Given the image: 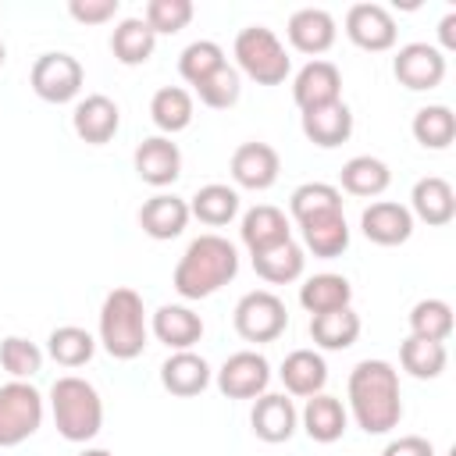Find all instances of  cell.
<instances>
[{"label": "cell", "instance_id": "obj_1", "mask_svg": "<svg viewBox=\"0 0 456 456\" xmlns=\"http://www.w3.org/2000/svg\"><path fill=\"white\" fill-rule=\"evenodd\" d=\"M349 413L360 431L388 435L403 417L399 374L388 360H360L349 370Z\"/></svg>", "mask_w": 456, "mask_h": 456}, {"label": "cell", "instance_id": "obj_2", "mask_svg": "<svg viewBox=\"0 0 456 456\" xmlns=\"http://www.w3.org/2000/svg\"><path fill=\"white\" fill-rule=\"evenodd\" d=\"M239 274V249L224 235H196L175 264V292L182 299H207Z\"/></svg>", "mask_w": 456, "mask_h": 456}, {"label": "cell", "instance_id": "obj_3", "mask_svg": "<svg viewBox=\"0 0 456 456\" xmlns=\"http://www.w3.org/2000/svg\"><path fill=\"white\" fill-rule=\"evenodd\" d=\"M146 306L135 289H110L100 306V346L114 360H135L146 349Z\"/></svg>", "mask_w": 456, "mask_h": 456}, {"label": "cell", "instance_id": "obj_4", "mask_svg": "<svg viewBox=\"0 0 456 456\" xmlns=\"http://www.w3.org/2000/svg\"><path fill=\"white\" fill-rule=\"evenodd\" d=\"M50 413L68 442H89L103 428V399L78 374H64L50 385Z\"/></svg>", "mask_w": 456, "mask_h": 456}, {"label": "cell", "instance_id": "obj_5", "mask_svg": "<svg viewBox=\"0 0 456 456\" xmlns=\"http://www.w3.org/2000/svg\"><path fill=\"white\" fill-rule=\"evenodd\" d=\"M235 61H239V71L249 75L260 86L285 82L289 78V68H292L281 39L267 25H246L235 36Z\"/></svg>", "mask_w": 456, "mask_h": 456}, {"label": "cell", "instance_id": "obj_6", "mask_svg": "<svg viewBox=\"0 0 456 456\" xmlns=\"http://www.w3.org/2000/svg\"><path fill=\"white\" fill-rule=\"evenodd\" d=\"M43 424V395L28 381L0 385V449L21 445Z\"/></svg>", "mask_w": 456, "mask_h": 456}, {"label": "cell", "instance_id": "obj_7", "mask_svg": "<svg viewBox=\"0 0 456 456\" xmlns=\"http://www.w3.org/2000/svg\"><path fill=\"white\" fill-rule=\"evenodd\" d=\"M232 324L246 342H274L289 328V310L274 292L253 289L235 303Z\"/></svg>", "mask_w": 456, "mask_h": 456}, {"label": "cell", "instance_id": "obj_8", "mask_svg": "<svg viewBox=\"0 0 456 456\" xmlns=\"http://www.w3.org/2000/svg\"><path fill=\"white\" fill-rule=\"evenodd\" d=\"M82 78H86L82 64L71 53H64V50H50V53L36 57L32 75H28L32 93L39 100H46V103H68V100H75L82 93Z\"/></svg>", "mask_w": 456, "mask_h": 456}, {"label": "cell", "instance_id": "obj_9", "mask_svg": "<svg viewBox=\"0 0 456 456\" xmlns=\"http://www.w3.org/2000/svg\"><path fill=\"white\" fill-rule=\"evenodd\" d=\"M271 385V363L256 349L232 353L217 370V388L228 399H256Z\"/></svg>", "mask_w": 456, "mask_h": 456}, {"label": "cell", "instance_id": "obj_10", "mask_svg": "<svg viewBox=\"0 0 456 456\" xmlns=\"http://www.w3.org/2000/svg\"><path fill=\"white\" fill-rule=\"evenodd\" d=\"M346 36L360 50L381 53V50L395 46L399 28H395V18L388 14V7H381V4H353L346 11Z\"/></svg>", "mask_w": 456, "mask_h": 456}, {"label": "cell", "instance_id": "obj_11", "mask_svg": "<svg viewBox=\"0 0 456 456\" xmlns=\"http://www.w3.org/2000/svg\"><path fill=\"white\" fill-rule=\"evenodd\" d=\"M392 71L406 89L424 93L445 78V53L431 43H406V46H399V53L392 61Z\"/></svg>", "mask_w": 456, "mask_h": 456}, {"label": "cell", "instance_id": "obj_12", "mask_svg": "<svg viewBox=\"0 0 456 456\" xmlns=\"http://www.w3.org/2000/svg\"><path fill=\"white\" fill-rule=\"evenodd\" d=\"M292 100L299 110H314V107H328L342 100V71L331 61L314 57L310 64H303L296 71L292 82Z\"/></svg>", "mask_w": 456, "mask_h": 456}, {"label": "cell", "instance_id": "obj_13", "mask_svg": "<svg viewBox=\"0 0 456 456\" xmlns=\"http://www.w3.org/2000/svg\"><path fill=\"white\" fill-rule=\"evenodd\" d=\"M118 125H121V110H118V103H114L110 96H103V93H89L86 100L75 103L71 128H75V135H78L82 142H89V146H103V142L114 139Z\"/></svg>", "mask_w": 456, "mask_h": 456}, {"label": "cell", "instance_id": "obj_14", "mask_svg": "<svg viewBox=\"0 0 456 456\" xmlns=\"http://www.w3.org/2000/svg\"><path fill=\"white\" fill-rule=\"evenodd\" d=\"M135 175L153 185V189H164L171 185L178 175H182V150L178 142H171L167 135H150L135 146Z\"/></svg>", "mask_w": 456, "mask_h": 456}, {"label": "cell", "instance_id": "obj_15", "mask_svg": "<svg viewBox=\"0 0 456 456\" xmlns=\"http://www.w3.org/2000/svg\"><path fill=\"white\" fill-rule=\"evenodd\" d=\"M278 171H281L278 150L267 146V142H242L232 153V178L242 189L264 192V189H271L278 182Z\"/></svg>", "mask_w": 456, "mask_h": 456}, {"label": "cell", "instance_id": "obj_16", "mask_svg": "<svg viewBox=\"0 0 456 456\" xmlns=\"http://www.w3.org/2000/svg\"><path fill=\"white\" fill-rule=\"evenodd\" d=\"M360 228L374 246H403L413 235V214L403 203L378 200L360 214Z\"/></svg>", "mask_w": 456, "mask_h": 456}, {"label": "cell", "instance_id": "obj_17", "mask_svg": "<svg viewBox=\"0 0 456 456\" xmlns=\"http://www.w3.org/2000/svg\"><path fill=\"white\" fill-rule=\"evenodd\" d=\"M239 235H242V246L249 249V256L271 249V246H281L292 239V228H289V217L285 210L271 207V203H260V207H249L242 214V224H239Z\"/></svg>", "mask_w": 456, "mask_h": 456}, {"label": "cell", "instance_id": "obj_18", "mask_svg": "<svg viewBox=\"0 0 456 456\" xmlns=\"http://www.w3.org/2000/svg\"><path fill=\"white\" fill-rule=\"evenodd\" d=\"M296 420H299V413H296L292 399H285V395H278V392L256 395L253 413H249L253 435H256L260 442H271V445L289 442V438L296 435Z\"/></svg>", "mask_w": 456, "mask_h": 456}, {"label": "cell", "instance_id": "obj_19", "mask_svg": "<svg viewBox=\"0 0 456 456\" xmlns=\"http://www.w3.org/2000/svg\"><path fill=\"white\" fill-rule=\"evenodd\" d=\"M185 224H189V203L178 200L175 192H157L139 207V228L157 242L178 239Z\"/></svg>", "mask_w": 456, "mask_h": 456}, {"label": "cell", "instance_id": "obj_20", "mask_svg": "<svg viewBox=\"0 0 456 456\" xmlns=\"http://www.w3.org/2000/svg\"><path fill=\"white\" fill-rule=\"evenodd\" d=\"M285 32H289V43L299 50V53H324V50H331V43H335V18L324 11V7H299L292 18H289V25H285Z\"/></svg>", "mask_w": 456, "mask_h": 456}, {"label": "cell", "instance_id": "obj_21", "mask_svg": "<svg viewBox=\"0 0 456 456\" xmlns=\"http://www.w3.org/2000/svg\"><path fill=\"white\" fill-rule=\"evenodd\" d=\"M410 214H417L424 224L431 228H442L456 217V192L445 178L438 175H428V178H417L413 182V192H410Z\"/></svg>", "mask_w": 456, "mask_h": 456}, {"label": "cell", "instance_id": "obj_22", "mask_svg": "<svg viewBox=\"0 0 456 456\" xmlns=\"http://www.w3.org/2000/svg\"><path fill=\"white\" fill-rule=\"evenodd\" d=\"M299 232H303V246L321 260L342 256L349 249V224L342 210H328V214H314L299 221Z\"/></svg>", "mask_w": 456, "mask_h": 456}, {"label": "cell", "instance_id": "obj_23", "mask_svg": "<svg viewBox=\"0 0 456 456\" xmlns=\"http://www.w3.org/2000/svg\"><path fill=\"white\" fill-rule=\"evenodd\" d=\"M153 335L157 342H164L167 349L182 353V349H192L200 338H203V317L192 314L189 306L182 303H164L157 314H153Z\"/></svg>", "mask_w": 456, "mask_h": 456}, {"label": "cell", "instance_id": "obj_24", "mask_svg": "<svg viewBox=\"0 0 456 456\" xmlns=\"http://www.w3.org/2000/svg\"><path fill=\"white\" fill-rule=\"evenodd\" d=\"M303 135L321 146V150H335L342 146L349 135H353V110L338 100V103H328V107H314V110H303Z\"/></svg>", "mask_w": 456, "mask_h": 456}, {"label": "cell", "instance_id": "obj_25", "mask_svg": "<svg viewBox=\"0 0 456 456\" xmlns=\"http://www.w3.org/2000/svg\"><path fill=\"white\" fill-rule=\"evenodd\" d=\"M160 385L171 392V395H200L207 385H210V363L203 356H196L192 349H182V353H171L160 367Z\"/></svg>", "mask_w": 456, "mask_h": 456}, {"label": "cell", "instance_id": "obj_26", "mask_svg": "<svg viewBox=\"0 0 456 456\" xmlns=\"http://www.w3.org/2000/svg\"><path fill=\"white\" fill-rule=\"evenodd\" d=\"M346 424H349V413H346L342 399H335L328 392H317V395L306 399V406H303V431L314 442H321V445L338 442L346 435Z\"/></svg>", "mask_w": 456, "mask_h": 456}, {"label": "cell", "instance_id": "obj_27", "mask_svg": "<svg viewBox=\"0 0 456 456\" xmlns=\"http://www.w3.org/2000/svg\"><path fill=\"white\" fill-rule=\"evenodd\" d=\"M278 374H281V381H285V388H289L292 395L310 399V395L324 392L328 363H324V356L314 353V349H292V353L281 360V370H278Z\"/></svg>", "mask_w": 456, "mask_h": 456}, {"label": "cell", "instance_id": "obj_28", "mask_svg": "<svg viewBox=\"0 0 456 456\" xmlns=\"http://www.w3.org/2000/svg\"><path fill=\"white\" fill-rule=\"evenodd\" d=\"M338 182L349 196H381L392 182V171L385 160L370 157V153H360V157H349L338 171Z\"/></svg>", "mask_w": 456, "mask_h": 456}, {"label": "cell", "instance_id": "obj_29", "mask_svg": "<svg viewBox=\"0 0 456 456\" xmlns=\"http://www.w3.org/2000/svg\"><path fill=\"white\" fill-rule=\"evenodd\" d=\"M353 299V285L342 278V274H314L299 285V303L303 310L314 317V314H328V310H342L349 306Z\"/></svg>", "mask_w": 456, "mask_h": 456}, {"label": "cell", "instance_id": "obj_30", "mask_svg": "<svg viewBox=\"0 0 456 456\" xmlns=\"http://www.w3.org/2000/svg\"><path fill=\"white\" fill-rule=\"evenodd\" d=\"M153 46H157V36L153 28L142 21V18H121L110 32V50L121 64H146L153 57Z\"/></svg>", "mask_w": 456, "mask_h": 456}, {"label": "cell", "instance_id": "obj_31", "mask_svg": "<svg viewBox=\"0 0 456 456\" xmlns=\"http://www.w3.org/2000/svg\"><path fill=\"white\" fill-rule=\"evenodd\" d=\"M303 267H306V253H303V246L292 242V239L253 256V271H256L264 281H271V285H289V281H296V278L303 274Z\"/></svg>", "mask_w": 456, "mask_h": 456}, {"label": "cell", "instance_id": "obj_32", "mask_svg": "<svg viewBox=\"0 0 456 456\" xmlns=\"http://www.w3.org/2000/svg\"><path fill=\"white\" fill-rule=\"evenodd\" d=\"M310 338L321 349H349L360 338V314H353V306L314 314L310 317Z\"/></svg>", "mask_w": 456, "mask_h": 456}, {"label": "cell", "instance_id": "obj_33", "mask_svg": "<svg viewBox=\"0 0 456 456\" xmlns=\"http://www.w3.org/2000/svg\"><path fill=\"white\" fill-rule=\"evenodd\" d=\"M235 214H239V192L232 185H221V182H210V185L196 189V196L189 203V217H196L210 228L228 224Z\"/></svg>", "mask_w": 456, "mask_h": 456}, {"label": "cell", "instance_id": "obj_34", "mask_svg": "<svg viewBox=\"0 0 456 456\" xmlns=\"http://www.w3.org/2000/svg\"><path fill=\"white\" fill-rule=\"evenodd\" d=\"M150 118H153V125L160 132L175 135V132H182V128L192 125V96L182 86H164L150 100Z\"/></svg>", "mask_w": 456, "mask_h": 456}, {"label": "cell", "instance_id": "obj_35", "mask_svg": "<svg viewBox=\"0 0 456 456\" xmlns=\"http://www.w3.org/2000/svg\"><path fill=\"white\" fill-rule=\"evenodd\" d=\"M410 132L424 150H445L456 139V114L445 103H428L413 114Z\"/></svg>", "mask_w": 456, "mask_h": 456}, {"label": "cell", "instance_id": "obj_36", "mask_svg": "<svg viewBox=\"0 0 456 456\" xmlns=\"http://www.w3.org/2000/svg\"><path fill=\"white\" fill-rule=\"evenodd\" d=\"M46 353H50L61 367H82V363L93 360V353H96V338H93L86 328H78V324H61V328L50 331V338H46Z\"/></svg>", "mask_w": 456, "mask_h": 456}, {"label": "cell", "instance_id": "obj_37", "mask_svg": "<svg viewBox=\"0 0 456 456\" xmlns=\"http://www.w3.org/2000/svg\"><path fill=\"white\" fill-rule=\"evenodd\" d=\"M445 360H449L445 342H431V338L410 335V338L399 346V363H403V370L413 374V378H420V381L438 378V374L445 370Z\"/></svg>", "mask_w": 456, "mask_h": 456}, {"label": "cell", "instance_id": "obj_38", "mask_svg": "<svg viewBox=\"0 0 456 456\" xmlns=\"http://www.w3.org/2000/svg\"><path fill=\"white\" fill-rule=\"evenodd\" d=\"M289 210H292V217H296V224H299V221H306V217H314V214L342 210V192H338L335 185H328V182H303V185L292 189Z\"/></svg>", "mask_w": 456, "mask_h": 456}, {"label": "cell", "instance_id": "obj_39", "mask_svg": "<svg viewBox=\"0 0 456 456\" xmlns=\"http://www.w3.org/2000/svg\"><path fill=\"white\" fill-rule=\"evenodd\" d=\"M410 335L445 342L452 335V306L445 299H420L410 310Z\"/></svg>", "mask_w": 456, "mask_h": 456}, {"label": "cell", "instance_id": "obj_40", "mask_svg": "<svg viewBox=\"0 0 456 456\" xmlns=\"http://www.w3.org/2000/svg\"><path fill=\"white\" fill-rule=\"evenodd\" d=\"M0 367H4L14 381H25V378L39 374V367H43V349H39L36 342L21 338V335H7V338L0 342Z\"/></svg>", "mask_w": 456, "mask_h": 456}, {"label": "cell", "instance_id": "obj_41", "mask_svg": "<svg viewBox=\"0 0 456 456\" xmlns=\"http://www.w3.org/2000/svg\"><path fill=\"white\" fill-rule=\"evenodd\" d=\"M221 64H224V50H221L214 39H196V43H189V46L182 50V57H178V71H182V78L192 82V86H200V82H203L207 75H214Z\"/></svg>", "mask_w": 456, "mask_h": 456}, {"label": "cell", "instance_id": "obj_42", "mask_svg": "<svg viewBox=\"0 0 456 456\" xmlns=\"http://www.w3.org/2000/svg\"><path fill=\"white\" fill-rule=\"evenodd\" d=\"M142 21L153 28V36H175L192 21V0H150Z\"/></svg>", "mask_w": 456, "mask_h": 456}, {"label": "cell", "instance_id": "obj_43", "mask_svg": "<svg viewBox=\"0 0 456 456\" xmlns=\"http://www.w3.org/2000/svg\"><path fill=\"white\" fill-rule=\"evenodd\" d=\"M239 93H242V86H239V71L224 61L214 75H207L200 86H196V96L207 103V107H214V110H224V107H232L235 100H239Z\"/></svg>", "mask_w": 456, "mask_h": 456}, {"label": "cell", "instance_id": "obj_44", "mask_svg": "<svg viewBox=\"0 0 456 456\" xmlns=\"http://www.w3.org/2000/svg\"><path fill=\"white\" fill-rule=\"evenodd\" d=\"M68 14L82 25H103L118 14V0H71Z\"/></svg>", "mask_w": 456, "mask_h": 456}, {"label": "cell", "instance_id": "obj_45", "mask_svg": "<svg viewBox=\"0 0 456 456\" xmlns=\"http://www.w3.org/2000/svg\"><path fill=\"white\" fill-rule=\"evenodd\" d=\"M381 456H435V445L420 435H399L381 449Z\"/></svg>", "mask_w": 456, "mask_h": 456}, {"label": "cell", "instance_id": "obj_46", "mask_svg": "<svg viewBox=\"0 0 456 456\" xmlns=\"http://www.w3.org/2000/svg\"><path fill=\"white\" fill-rule=\"evenodd\" d=\"M438 39H442L445 50H456V11H449V14L442 18V25H438Z\"/></svg>", "mask_w": 456, "mask_h": 456}, {"label": "cell", "instance_id": "obj_47", "mask_svg": "<svg viewBox=\"0 0 456 456\" xmlns=\"http://www.w3.org/2000/svg\"><path fill=\"white\" fill-rule=\"evenodd\" d=\"M78 456H114V452H107V449H82Z\"/></svg>", "mask_w": 456, "mask_h": 456}, {"label": "cell", "instance_id": "obj_48", "mask_svg": "<svg viewBox=\"0 0 456 456\" xmlns=\"http://www.w3.org/2000/svg\"><path fill=\"white\" fill-rule=\"evenodd\" d=\"M4 61H7V50H4V43H0V68H4Z\"/></svg>", "mask_w": 456, "mask_h": 456}]
</instances>
